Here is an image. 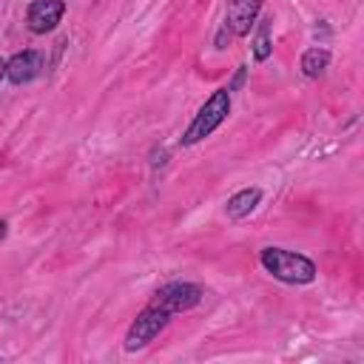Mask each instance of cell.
Returning <instances> with one entry per match:
<instances>
[{
	"instance_id": "cell-1",
	"label": "cell",
	"mask_w": 364,
	"mask_h": 364,
	"mask_svg": "<svg viewBox=\"0 0 364 364\" xmlns=\"http://www.w3.org/2000/svg\"><path fill=\"white\" fill-rule=\"evenodd\" d=\"M259 262L273 279H279L284 284H310L316 279L313 259L293 253V250H284V247H262Z\"/></svg>"
},
{
	"instance_id": "cell-2",
	"label": "cell",
	"mask_w": 364,
	"mask_h": 364,
	"mask_svg": "<svg viewBox=\"0 0 364 364\" xmlns=\"http://www.w3.org/2000/svg\"><path fill=\"white\" fill-rule=\"evenodd\" d=\"M228 114H230V91L228 88H219V91H213L208 100H205V105L196 111V117L191 119V125L185 128V134H182V145H196V142H202L205 136H210L225 119H228Z\"/></svg>"
},
{
	"instance_id": "cell-3",
	"label": "cell",
	"mask_w": 364,
	"mask_h": 364,
	"mask_svg": "<svg viewBox=\"0 0 364 364\" xmlns=\"http://www.w3.org/2000/svg\"><path fill=\"white\" fill-rule=\"evenodd\" d=\"M199 301H202V287L199 284H193V282H168L154 293V299L148 304L165 310L168 316H176V313H185V310L196 307Z\"/></svg>"
},
{
	"instance_id": "cell-4",
	"label": "cell",
	"mask_w": 364,
	"mask_h": 364,
	"mask_svg": "<svg viewBox=\"0 0 364 364\" xmlns=\"http://www.w3.org/2000/svg\"><path fill=\"white\" fill-rule=\"evenodd\" d=\"M171 316L154 304H148L142 313H136V318L131 321L128 333H125V350L134 353V350H142L145 344H151L165 327H168Z\"/></svg>"
},
{
	"instance_id": "cell-5",
	"label": "cell",
	"mask_w": 364,
	"mask_h": 364,
	"mask_svg": "<svg viewBox=\"0 0 364 364\" xmlns=\"http://www.w3.org/2000/svg\"><path fill=\"white\" fill-rule=\"evenodd\" d=\"M65 14V0H34L26 11V23H28V31L34 34H48L60 26Z\"/></svg>"
},
{
	"instance_id": "cell-6",
	"label": "cell",
	"mask_w": 364,
	"mask_h": 364,
	"mask_svg": "<svg viewBox=\"0 0 364 364\" xmlns=\"http://www.w3.org/2000/svg\"><path fill=\"white\" fill-rule=\"evenodd\" d=\"M46 68V60L40 51L34 48H26V51H17L11 60H6V77L11 85H26L31 82L34 77H40Z\"/></svg>"
},
{
	"instance_id": "cell-7",
	"label": "cell",
	"mask_w": 364,
	"mask_h": 364,
	"mask_svg": "<svg viewBox=\"0 0 364 364\" xmlns=\"http://www.w3.org/2000/svg\"><path fill=\"white\" fill-rule=\"evenodd\" d=\"M262 11V0H228L225 9V23L233 31V37H245L250 34L256 17Z\"/></svg>"
},
{
	"instance_id": "cell-8",
	"label": "cell",
	"mask_w": 364,
	"mask_h": 364,
	"mask_svg": "<svg viewBox=\"0 0 364 364\" xmlns=\"http://www.w3.org/2000/svg\"><path fill=\"white\" fill-rule=\"evenodd\" d=\"M259 199H262V191H259V188H242V191H239V193H233V196L228 199V205H225L228 219L239 222V219L250 216V213L256 210Z\"/></svg>"
},
{
	"instance_id": "cell-9",
	"label": "cell",
	"mask_w": 364,
	"mask_h": 364,
	"mask_svg": "<svg viewBox=\"0 0 364 364\" xmlns=\"http://www.w3.org/2000/svg\"><path fill=\"white\" fill-rule=\"evenodd\" d=\"M299 65H301V74H304V77L316 80V77L324 74V68L330 65V51L313 46V48H307V51L301 54V63H299Z\"/></svg>"
},
{
	"instance_id": "cell-10",
	"label": "cell",
	"mask_w": 364,
	"mask_h": 364,
	"mask_svg": "<svg viewBox=\"0 0 364 364\" xmlns=\"http://www.w3.org/2000/svg\"><path fill=\"white\" fill-rule=\"evenodd\" d=\"M270 51H273V46H270V20H262L259 23V31L253 37V57L259 63H264L270 57Z\"/></svg>"
},
{
	"instance_id": "cell-11",
	"label": "cell",
	"mask_w": 364,
	"mask_h": 364,
	"mask_svg": "<svg viewBox=\"0 0 364 364\" xmlns=\"http://www.w3.org/2000/svg\"><path fill=\"white\" fill-rule=\"evenodd\" d=\"M230 40H233V31L228 28V23H222V28L216 31V48H228Z\"/></svg>"
},
{
	"instance_id": "cell-12",
	"label": "cell",
	"mask_w": 364,
	"mask_h": 364,
	"mask_svg": "<svg viewBox=\"0 0 364 364\" xmlns=\"http://www.w3.org/2000/svg\"><path fill=\"white\" fill-rule=\"evenodd\" d=\"M245 77H247V68H245V65H239V68H236V77H233V82L228 85V91H239V88L245 85Z\"/></svg>"
},
{
	"instance_id": "cell-13",
	"label": "cell",
	"mask_w": 364,
	"mask_h": 364,
	"mask_svg": "<svg viewBox=\"0 0 364 364\" xmlns=\"http://www.w3.org/2000/svg\"><path fill=\"white\" fill-rule=\"evenodd\" d=\"M3 77H6V60L0 57V80H3Z\"/></svg>"
},
{
	"instance_id": "cell-14",
	"label": "cell",
	"mask_w": 364,
	"mask_h": 364,
	"mask_svg": "<svg viewBox=\"0 0 364 364\" xmlns=\"http://www.w3.org/2000/svg\"><path fill=\"white\" fill-rule=\"evenodd\" d=\"M6 239V222H0V242Z\"/></svg>"
},
{
	"instance_id": "cell-15",
	"label": "cell",
	"mask_w": 364,
	"mask_h": 364,
	"mask_svg": "<svg viewBox=\"0 0 364 364\" xmlns=\"http://www.w3.org/2000/svg\"><path fill=\"white\" fill-rule=\"evenodd\" d=\"M0 358H3V355H0Z\"/></svg>"
}]
</instances>
